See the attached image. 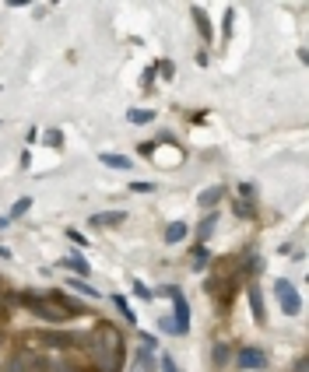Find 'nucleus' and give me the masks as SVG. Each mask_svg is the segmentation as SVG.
<instances>
[{
	"label": "nucleus",
	"instance_id": "nucleus-1",
	"mask_svg": "<svg viewBox=\"0 0 309 372\" xmlns=\"http://www.w3.org/2000/svg\"><path fill=\"white\" fill-rule=\"evenodd\" d=\"M274 295H277V302H281V309L288 312V316H299V312H302V299H299V291H295L292 281H277Z\"/></svg>",
	"mask_w": 309,
	"mask_h": 372
},
{
	"label": "nucleus",
	"instance_id": "nucleus-3",
	"mask_svg": "<svg viewBox=\"0 0 309 372\" xmlns=\"http://www.w3.org/2000/svg\"><path fill=\"white\" fill-rule=\"evenodd\" d=\"M120 221H127L123 211H102V214H92V218H88V225H95V228H113V225H120Z\"/></svg>",
	"mask_w": 309,
	"mask_h": 372
},
{
	"label": "nucleus",
	"instance_id": "nucleus-13",
	"mask_svg": "<svg viewBox=\"0 0 309 372\" xmlns=\"http://www.w3.org/2000/svg\"><path fill=\"white\" fill-rule=\"evenodd\" d=\"M211 232H214V214H208V218H204V225H200V243H197V246H204V239H208Z\"/></svg>",
	"mask_w": 309,
	"mask_h": 372
},
{
	"label": "nucleus",
	"instance_id": "nucleus-20",
	"mask_svg": "<svg viewBox=\"0 0 309 372\" xmlns=\"http://www.w3.org/2000/svg\"><path fill=\"white\" fill-rule=\"evenodd\" d=\"M162 369H165V372H179V369H176V362L169 358V355H162Z\"/></svg>",
	"mask_w": 309,
	"mask_h": 372
},
{
	"label": "nucleus",
	"instance_id": "nucleus-9",
	"mask_svg": "<svg viewBox=\"0 0 309 372\" xmlns=\"http://www.w3.org/2000/svg\"><path fill=\"white\" fill-rule=\"evenodd\" d=\"M194 18H197V25H200V32H204V39H211V21H208V14H204L200 7H194Z\"/></svg>",
	"mask_w": 309,
	"mask_h": 372
},
{
	"label": "nucleus",
	"instance_id": "nucleus-18",
	"mask_svg": "<svg viewBox=\"0 0 309 372\" xmlns=\"http://www.w3.org/2000/svg\"><path fill=\"white\" fill-rule=\"evenodd\" d=\"M249 299H253V312H257V320H263V312H260V291H257V288H249Z\"/></svg>",
	"mask_w": 309,
	"mask_h": 372
},
{
	"label": "nucleus",
	"instance_id": "nucleus-8",
	"mask_svg": "<svg viewBox=\"0 0 309 372\" xmlns=\"http://www.w3.org/2000/svg\"><path fill=\"white\" fill-rule=\"evenodd\" d=\"M127 120H130V123H151V120H155V113H151V109H130V113H127Z\"/></svg>",
	"mask_w": 309,
	"mask_h": 372
},
{
	"label": "nucleus",
	"instance_id": "nucleus-6",
	"mask_svg": "<svg viewBox=\"0 0 309 372\" xmlns=\"http://www.w3.org/2000/svg\"><path fill=\"white\" fill-rule=\"evenodd\" d=\"M183 239H186V225L183 221H172L165 228V243H183Z\"/></svg>",
	"mask_w": 309,
	"mask_h": 372
},
{
	"label": "nucleus",
	"instance_id": "nucleus-14",
	"mask_svg": "<svg viewBox=\"0 0 309 372\" xmlns=\"http://www.w3.org/2000/svg\"><path fill=\"white\" fill-rule=\"evenodd\" d=\"M67 281H70V288H78V291H88L92 299H98V291H95L92 285H84V281H78V277H67Z\"/></svg>",
	"mask_w": 309,
	"mask_h": 372
},
{
	"label": "nucleus",
	"instance_id": "nucleus-11",
	"mask_svg": "<svg viewBox=\"0 0 309 372\" xmlns=\"http://www.w3.org/2000/svg\"><path fill=\"white\" fill-rule=\"evenodd\" d=\"M113 302H116V309H120V312H123V320H127V323H134V309H130V306H127V299H123V295H116V299H113Z\"/></svg>",
	"mask_w": 309,
	"mask_h": 372
},
{
	"label": "nucleus",
	"instance_id": "nucleus-4",
	"mask_svg": "<svg viewBox=\"0 0 309 372\" xmlns=\"http://www.w3.org/2000/svg\"><path fill=\"white\" fill-rule=\"evenodd\" d=\"M263 365H267L263 351H257V348H243L239 351V369H263Z\"/></svg>",
	"mask_w": 309,
	"mask_h": 372
},
{
	"label": "nucleus",
	"instance_id": "nucleus-17",
	"mask_svg": "<svg viewBox=\"0 0 309 372\" xmlns=\"http://www.w3.org/2000/svg\"><path fill=\"white\" fill-rule=\"evenodd\" d=\"M60 141H64L60 130H49V133H46V144H49V147H60Z\"/></svg>",
	"mask_w": 309,
	"mask_h": 372
},
{
	"label": "nucleus",
	"instance_id": "nucleus-12",
	"mask_svg": "<svg viewBox=\"0 0 309 372\" xmlns=\"http://www.w3.org/2000/svg\"><path fill=\"white\" fill-rule=\"evenodd\" d=\"M28 207H32V197H21L18 204H14V207H11V214H7V218H21V214L28 211Z\"/></svg>",
	"mask_w": 309,
	"mask_h": 372
},
{
	"label": "nucleus",
	"instance_id": "nucleus-15",
	"mask_svg": "<svg viewBox=\"0 0 309 372\" xmlns=\"http://www.w3.org/2000/svg\"><path fill=\"white\" fill-rule=\"evenodd\" d=\"M218 197H222V186H214V190H208V193H204V197H200V204H204V207H211V204H214Z\"/></svg>",
	"mask_w": 309,
	"mask_h": 372
},
{
	"label": "nucleus",
	"instance_id": "nucleus-10",
	"mask_svg": "<svg viewBox=\"0 0 309 372\" xmlns=\"http://www.w3.org/2000/svg\"><path fill=\"white\" fill-rule=\"evenodd\" d=\"M208 260H211V253L204 249V246H194V267L200 271V267H208Z\"/></svg>",
	"mask_w": 309,
	"mask_h": 372
},
{
	"label": "nucleus",
	"instance_id": "nucleus-2",
	"mask_svg": "<svg viewBox=\"0 0 309 372\" xmlns=\"http://www.w3.org/2000/svg\"><path fill=\"white\" fill-rule=\"evenodd\" d=\"M169 295H172V302H176V334H186L190 330V306H186V299H183V291L179 288H165Z\"/></svg>",
	"mask_w": 309,
	"mask_h": 372
},
{
	"label": "nucleus",
	"instance_id": "nucleus-16",
	"mask_svg": "<svg viewBox=\"0 0 309 372\" xmlns=\"http://www.w3.org/2000/svg\"><path fill=\"white\" fill-rule=\"evenodd\" d=\"M155 183H130V193H155Z\"/></svg>",
	"mask_w": 309,
	"mask_h": 372
},
{
	"label": "nucleus",
	"instance_id": "nucleus-5",
	"mask_svg": "<svg viewBox=\"0 0 309 372\" xmlns=\"http://www.w3.org/2000/svg\"><path fill=\"white\" fill-rule=\"evenodd\" d=\"M98 162H102V165H109V169H130V158L127 155H113V151H102Z\"/></svg>",
	"mask_w": 309,
	"mask_h": 372
},
{
	"label": "nucleus",
	"instance_id": "nucleus-7",
	"mask_svg": "<svg viewBox=\"0 0 309 372\" xmlns=\"http://www.w3.org/2000/svg\"><path fill=\"white\" fill-rule=\"evenodd\" d=\"M60 267H67V271H78V274H88V263H84L81 257H64Z\"/></svg>",
	"mask_w": 309,
	"mask_h": 372
},
{
	"label": "nucleus",
	"instance_id": "nucleus-19",
	"mask_svg": "<svg viewBox=\"0 0 309 372\" xmlns=\"http://www.w3.org/2000/svg\"><path fill=\"white\" fill-rule=\"evenodd\" d=\"M134 295H141V299H151V288H148V285H141V281H137V285H134Z\"/></svg>",
	"mask_w": 309,
	"mask_h": 372
}]
</instances>
